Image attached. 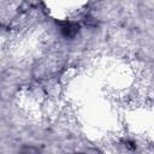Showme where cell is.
I'll list each match as a JSON object with an SVG mask.
<instances>
[{
    "mask_svg": "<svg viewBox=\"0 0 154 154\" xmlns=\"http://www.w3.org/2000/svg\"><path fill=\"white\" fill-rule=\"evenodd\" d=\"M58 24H59L60 34L64 37H67V38H71V37L76 36V34L79 30V25L77 23H75V22L65 20V22H59Z\"/></svg>",
    "mask_w": 154,
    "mask_h": 154,
    "instance_id": "cell-1",
    "label": "cell"
},
{
    "mask_svg": "<svg viewBox=\"0 0 154 154\" xmlns=\"http://www.w3.org/2000/svg\"><path fill=\"white\" fill-rule=\"evenodd\" d=\"M19 154H41L40 150L32 146H24L22 149H20V153Z\"/></svg>",
    "mask_w": 154,
    "mask_h": 154,
    "instance_id": "cell-2",
    "label": "cell"
},
{
    "mask_svg": "<svg viewBox=\"0 0 154 154\" xmlns=\"http://www.w3.org/2000/svg\"><path fill=\"white\" fill-rule=\"evenodd\" d=\"M78 154H90V153H78ZM93 154H97V153H96V152H94Z\"/></svg>",
    "mask_w": 154,
    "mask_h": 154,
    "instance_id": "cell-3",
    "label": "cell"
}]
</instances>
